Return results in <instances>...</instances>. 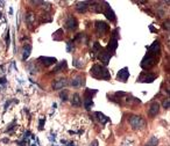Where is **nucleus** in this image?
I'll return each instance as SVG.
<instances>
[{
  "label": "nucleus",
  "mask_w": 170,
  "mask_h": 146,
  "mask_svg": "<svg viewBox=\"0 0 170 146\" xmlns=\"http://www.w3.org/2000/svg\"><path fill=\"white\" fill-rule=\"evenodd\" d=\"M99 59H100L104 64H108V62H110V55H108L107 52H101L100 56H99Z\"/></svg>",
  "instance_id": "obj_18"
},
{
  "label": "nucleus",
  "mask_w": 170,
  "mask_h": 146,
  "mask_svg": "<svg viewBox=\"0 0 170 146\" xmlns=\"http://www.w3.org/2000/svg\"><path fill=\"white\" fill-rule=\"evenodd\" d=\"M138 80L143 81V82H153V81L155 80V75H152V74H148V75H141Z\"/></svg>",
  "instance_id": "obj_14"
},
{
  "label": "nucleus",
  "mask_w": 170,
  "mask_h": 146,
  "mask_svg": "<svg viewBox=\"0 0 170 146\" xmlns=\"http://www.w3.org/2000/svg\"><path fill=\"white\" fill-rule=\"evenodd\" d=\"M91 75L98 79H110V73L108 71L103 67L101 65H93L91 69Z\"/></svg>",
  "instance_id": "obj_1"
},
{
  "label": "nucleus",
  "mask_w": 170,
  "mask_h": 146,
  "mask_svg": "<svg viewBox=\"0 0 170 146\" xmlns=\"http://www.w3.org/2000/svg\"><path fill=\"white\" fill-rule=\"evenodd\" d=\"M42 127H43V120L40 121V129H42Z\"/></svg>",
  "instance_id": "obj_27"
},
{
  "label": "nucleus",
  "mask_w": 170,
  "mask_h": 146,
  "mask_svg": "<svg viewBox=\"0 0 170 146\" xmlns=\"http://www.w3.org/2000/svg\"><path fill=\"white\" fill-rule=\"evenodd\" d=\"M129 123H131L133 129H141L142 127H145V121L140 116H133L129 120Z\"/></svg>",
  "instance_id": "obj_3"
},
{
  "label": "nucleus",
  "mask_w": 170,
  "mask_h": 146,
  "mask_svg": "<svg viewBox=\"0 0 170 146\" xmlns=\"http://www.w3.org/2000/svg\"><path fill=\"white\" fill-rule=\"evenodd\" d=\"M60 96H61V99H62L63 101H67V100H68V92H62V93L60 94Z\"/></svg>",
  "instance_id": "obj_23"
},
{
  "label": "nucleus",
  "mask_w": 170,
  "mask_h": 146,
  "mask_svg": "<svg viewBox=\"0 0 170 146\" xmlns=\"http://www.w3.org/2000/svg\"><path fill=\"white\" fill-rule=\"evenodd\" d=\"M159 110H160V104H159L157 102H154V103H152L150 107H149V115H150L152 117H154V116L157 115Z\"/></svg>",
  "instance_id": "obj_10"
},
{
  "label": "nucleus",
  "mask_w": 170,
  "mask_h": 146,
  "mask_svg": "<svg viewBox=\"0 0 170 146\" xmlns=\"http://www.w3.org/2000/svg\"><path fill=\"white\" fill-rule=\"evenodd\" d=\"M155 63H156V58H155V56L148 52V53L145 56V58L142 59V62H141V66H142L143 69H150L153 65H155Z\"/></svg>",
  "instance_id": "obj_2"
},
{
  "label": "nucleus",
  "mask_w": 170,
  "mask_h": 146,
  "mask_svg": "<svg viewBox=\"0 0 170 146\" xmlns=\"http://www.w3.org/2000/svg\"><path fill=\"white\" fill-rule=\"evenodd\" d=\"M68 80L67 79H60V80H56L54 84H53V88L54 89H61L63 87H65L68 85Z\"/></svg>",
  "instance_id": "obj_7"
},
{
  "label": "nucleus",
  "mask_w": 170,
  "mask_h": 146,
  "mask_svg": "<svg viewBox=\"0 0 170 146\" xmlns=\"http://www.w3.org/2000/svg\"><path fill=\"white\" fill-rule=\"evenodd\" d=\"M65 67H67V62H65V60H63V62H62V63H61V64H60V65H58V66H57L54 71H55V72H57V71H60V70H62V69H65Z\"/></svg>",
  "instance_id": "obj_22"
},
{
  "label": "nucleus",
  "mask_w": 170,
  "mask_h": 146,
  "mask_svg": "<svg viewBox=\"0 0 170 146\" xmlns=\"http://www.w3.org/2000/svg\"><path fill=\"white\" fill-rule=\"evenodd\" d=\"M83 82H84V79L81 77V75H76V77H74L72 78V80H71V86H74V87H79V86H82L83 85Z\"/></svg>",
  "instance_id": "obj_11"
},
{
  "label": "nucleus",
  "mask_w": 170,
  "mask_h": 146,
  "mask_svg": "<svg viewBox=\"0 0 170 146\" xmlns=\"http://www.w3.org/2000/svg\"><path fill=\"white\" fill-rule=\"evenodd\" d=\"M159 50H160V43H159V42H154L153 45L149 48V53L155 55V53L159 52Z\"/></svg>",
  "instance_id": "obj_16"
},
{
  "label": "nucleus",
  "mask_w": 170,
  "mask_h": 146,
  "mask_svg": "<svg viewBox=\"0 0 170 146\" xmlns=\"http://www.w3.org/2000/svg\"><path fill=\"white\" fill-rule=\"evenodd\" d=\"M96 28H97V33L98 34H105L108 30V24L104 21H98L96 23Z\"/></svg>",
  "instance_id": "obj_4"
},
{
  "label": "nucleus",
  "mask_w": 170,
  "mask_h": 146,
  "mask_svg": "<svg viewBox=\"0 0 170 146\" xmlns=\"http://www.w3.org/2000/svg\"><path fill=\"white\" fill-rule=\"evenodd\" d=\"M117 48H118V39L117 38H112L111 41H110V43H108V45H107V53L108 55H112V53H114V51L117 50Z\"/></svg>",
  "instance_id": "obj_5"
},
{
  "label": "nucleus",
  "mask_w": 170,
  "mask_h": 146,
  "mask_svg": "<svg viewBox=\"0 0 170 146\" xmlns=\"http://www.w3.org/2000/svg\"><path fill=\"white\" fill-rule=\"evenodd\" d=\"M67 28L68 29H75V28H77V20L75 19V17H72V16H70L68 20H67Z\"/></svg>",
  "instance_id": "obj_12"
},
{
  "label": "nucleus",
  "mask_w": 170,
  "mask_h": 146,
  "mask_svg": "<svg viewBox=\"0 0 170 146\" xmlns=\"http://www.w3.org/2000/svg\"><path fill=\"white\" fill-rule=\"evenodd\" d=\"M105 15H106V17L108 19V20H111V21H114L115 20V15H114V12L111 9V7L107 5V3H105Z\"/></svg>",
  "instance_id": "obj_8"
},
{
  "label": "nucleus",
  "mask_w": 170,
  "mask_h": 146,
  "mask_svg": "<svg viewBox=\"0 0 170 146\" xmlns=\"http://www.w3.org/2000/svg\"><path fill=\"white\" fill-rule=\"evenodd\" d=\"M96 116L98 117V120H99V121H100L103 124H104V123H107V122L110 121V118H108L107 116H105L103 113H99V111H97V113H96Z\"/></svg>",
  "instance_id": "obj_17"
},
{
  "label": "nucleus",
  "mask_w": 170,
  "mask_h": 146,
  "mask_svg": "<svg viewBox=\"0 0 170 146\" xmlns=\"http://www.w3.org/2000/svg\"><path fill=\"white\" fill-rule=\"evenodd\" d=\"M98 50H100V45H99L98 42H96L94 43V51H98Z\"/></svg>",
  "instance_id": "obj_25"
},
{
  "label": "nucleus",
  "mask_w": 170,
  "mask_h": 146,
  "mask_svg": "<svg viewBox=\"0 0 170 146\" xmlns=\"http://www.w3.org/2000/svg\"><path fill=\"white\" fill-rule=\"evenodd\" d=\"M157 144H159V139H157L156 137H152V138L147 142L146 146H157Z\"/></svg>",
  "instance_id": "obj_19"
},
{
  "label": "nucleus",
  "mask_w": 170,
  "mask_h": 146,
  "mask_svg": "<svg viewBox=\"0 0 170 146\" xmlns=\"http://www.w3.org/2000/svg\"><path fill=\"white\" fill-rule=\"evenodd\" d=\"M39 60L42 62V64H44L46 66H50L53 64H56V59L53 57H40Z\"/></svg>",
  "instance_id": "obj_9"
},
{
  "label": "nucleus",
  "mask_w": 170,
  "mask_h": 146,
  "mask_svg": "<svg viewBox=\"0 0 170 146\" xmlns=\"http://www.w3.org/2000/svg\"><path fill=\"white\" fill-rule=\"evenodd\" d=\"M90 146H98V142H97V140H93V142L91 143V145Z\"/></svg>",
  "instance_id": "obj_26"
},
{
  "label": "nucleus",
  "mask_w": 170,
  "mask_h": 146,
  "mask_svg": "<svg viewBox=\"0 0 170 146\" xmlns=\"http://www.w3.org/2000/svg\"><path fill=\"white\" fill-rule=\"evenodd\" d=\"M84 106L86 109H90V108L93 106V102H92V99H91V98H85Z\"/></svg>",
  "instance_id": "obj_21"
},
{
  "label": "nucleus",
  "mask_w": 170,
  "mask_h": 146,
  "mask_svg": "<svg viewBox=\"0 0 170 146\" xmlns=\"http://www.w3.org/2000/svg\"><path fill=\"white\" fill-rule=\"evenodd\" d=\"M163 107H164L166 109H168V108H169V99H167V100L163 102Z\"/></svg>",
  "instance_id": "obj_24"
},
{
  "label": "nucleus",
  "mask_w": 170,
  "mask_h": 146,
  "mask_svg": "<svg viewBox=\"0 0 170 146\" xmlns=\"http://www.w3.org/2000/svg\"><path fill=\"white\" fill-rule=\"evenodd\" d=\"M87 7H89V2L87 1H79V2H77V5H76V9L78 10V12H85L86 9H87Z\"/></svg>",
  "instance_id": "obj_13"
},
{
  "label": "nucleus",
  "mask_w": 170,
  "mask_h": 146,
  "mask_svg": "<svg viewBox=\"0 0 170 146\" xmlns=\"http://www.w3.org/2000/svg\"><path fill=\"white\" fill-rule=\"evenodd\" d=\"M30 50H32V46H30V45H26V46H25L23 57H22V59H23V60H26V59H27V57L30 55Z\"/></svg>",
  "instance_id": "obj_20"
},
{
  "label": "nucleus",
  "mask_w": 170,
  "mask_h": 146,
  "mask_svg": "<svg viewBox=\"0 0 170 146\" xmlns=\"http://www.w3.org/2000/svg\"><path fill=\"white\" fill-rule=\"evenodd\" d=\"M71 104L75 106V107H79L81 106V96L77 93L72 95V98H71Z\"/></svg>",
  "instance_id": "obj_15"
},
{
  "label": "nucleus",
  "mask_w": 170,
  "mask_h": 146,
  "mask_svg": "<svg viewBox=\"0 0 170 146\" xmlns=\"http://www.w3.org/2000/svg\"><path fill=\"white\" fill-rule=\"evenodd\" d=\"M128 77H129V72H128V69L127 67H124L122 70H120L119 71V73H118V79L120 80V81H126L127 79H128Z\"/></svg>",
  "instance_id": "obj_6"
}]
</instances>
